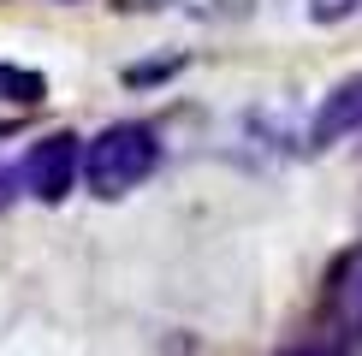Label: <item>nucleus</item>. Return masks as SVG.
I'll return each mask as SVG.
<instances>
[{
  "label": "nucleus",
  "instance_id": "f257e3e1",
  "mask_svg": "<svg viewBox=\"0 0 362 356\" xmlns=\"http://www.w3.org/2000/svg\"><path fill=\"white\" fill-rule=\"evenodd\" d=\"M160 131L148 119H113L83 143V190L95 202H119L137 184H148L160 167Z\"/></svg>",
  "mask_w": 362,
  "mask_h": 356
},
{
  "label": "nucleus",
  "instance_id": "f03ea898",
  "mask_svg": "<svg viewBox=\"0 0 362 356\" xmlns=\"http://www.w3.org/2000/svg\"><path fill=\"white\" fill-rule=\"evenodd\" d=\"M18 167H24V196H36L42 208H59L83 184V137L78 131H48L24 148Z\"/></svg>",
  "mask_w": 362,
  "mask_h": 356
},
{
  "label": "nucleus",
  "instance_id": "7ed1b4c3",
  "mask_svg": "<svg viewBox=\"0 0 362 356\" xmlns=\"http://www.w3.org/2000/svg\"><path fill=\"white\" fill-rule=\"evenodd\" d=\"M356 131H362V71L356 78H339L321 95V107L309 119V148H333L344 137H356Z\"/></svg>",
  "mask_w": 362,
  "mask_h": 356
},
{
  "label": "nucleus",
  "instance_id": "20e7f679",
  "mask_svg": "<svg viewBox=\"0 0 362 356\" xmlns=\"http://www.w3.org/2000/svg\"><path fill=\"white\" fill-rule=\"evenodd\" d=\"M36 101H48V78L0 59V107H36Z\"/></svg>",
  "mask_w": 362,
  "mask_h": 356
},
{
  "label": "nucleus",
  "instance_id": "39448f33",
  "mask_svg": "<svg viewBox=\"0 0 362 356\" xmlns=\"http://www.w3.org/2000/svg\"><path fill=\"white\" fill-rule=\"evenodd\" d=\"M173 6L190 12V18H202V24H232V18H250L255 0H173Z\"/></svg>",
  "mask_w": 362,
  "mask_h": 356
},
{
  "label": "nucleus",
  "instance_id": "423d86ee",
  "mask_svg": "<svg viewBox=\"0 0 362 356\" xmlns=\"http://www.w3.org/2000/svg\"><path fill=\"white\" fill-rule=\"evenodd\" d=\"M178 66H185V59H178V54H173V59H143V66H125V83H131V89H148V83H167V78H173Z\"/></svg>",
  "mask_w": 362,
  "mask_h": 356
},
{
  "label": "nucleus",
  "instance_id": "0eeeda50",
  "mask_svg": "<svg viewBox=\"0 0 362 356\" xmlns=\"http://www.w3.org/2000/svg\"><path fill=\"white\" fill-rule=\"evenodd\" d=\"M351 12H356V0H309L315 24H339V18H351Z\"/></svg>",
  "mask_w": 362,
  "mask_h": 356
},
{
  "label": "nucleus",
  "instance_id": "6e6552de",
  "mask_svg": "<svg viewBox=\"0 0 362 356\" xmlns=\"http://www.w3.org/2000/svg\"><path fill=\"white\" fill-rule=\"evenodd\" d=\"M18 196H24V167H6V160H0V214H6Z\"/></svg>",
  "mask_w": 362,
  "mask_h": 356
},
{
  "label": "nucleus",
  "instance_id": "1a4fd4ad",
  "mask_svg": "<svg viewBox=\"0 0 362 356\" xmlns=\"http://www.w3.org/2000/svg\"><path fill=\"white\" fill-rule=\"evenodd\" d=\"M125 12H160V6H173V0H119Z\"/></svg>",
  "mask_w": 362,
  "mask_h": 356
},
{
  "label": "nucleus",
  "instance_id": "9d476101",
  "mask_svg": "<svg viewBox=\"0 0 362 356\" xmlns=\"http://www.w3.org/2000/svg\"><path fill=\"white\" fill-rule=\"evenodd\" d=\"M285 356H339L333 345H297V350H285Z\"/></svg>",
  "mask_w": 362,
  "mask_h": 356
},
{
  "label": "nucleus",
  "instance_id": "9b49d317",
  "mask_svg": "<svg viewBox=\"0 0 362 356\" xmlns=\"http://www.w3.org/2000/svg\"><path fill=\"white\" fill-rule=\"evenodd\" d=\"M66 6H71V0H66Z\"/></svg>",
  "mask_w": 362,
  "mask_h": 356
}]
</instances>
